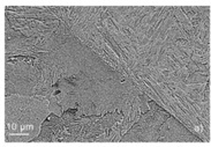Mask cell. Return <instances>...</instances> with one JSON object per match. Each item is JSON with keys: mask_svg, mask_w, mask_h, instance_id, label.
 <instances>
[{"mask_svg": "<svg viewBox=\"0 0 211 147\" xmlns=\"http://www.w3.org/2000/svg\"><path fill=\"white\" fill-rule=\"evenodd\" d=\"M49 109H50V113L57 115V116H62L63 114V110H62V107L59 104L57 100V96H52L50 97V105H49Z\"/></svg>", "mask_w": 211, "mask_h": 147, "instance_id": "obj_2", "label": "cell"}, {"mask_svg": "<svg viewBox=\"0 0 211 147\" xmlns=\"http://www.w3.org/2000/svg\"><path fill=\"white\" fill-rule=\"evenodd\" d=\"M57 85H58V88H59L60 92L66 93V94H73L76 88V86L74 84H72L71 81H68L67 79H63V78H61Z\"/></svg>", "mask_w": 211, "mask_h": 147, "instance_id": "obj_1", "label": "cell"}]
</instances>
